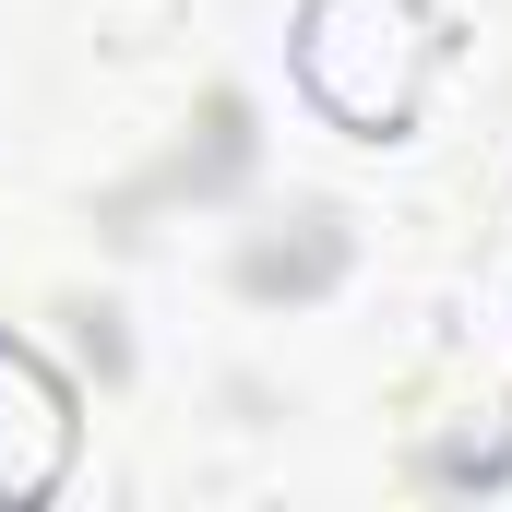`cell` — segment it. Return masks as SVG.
I'll list each match as a JSON object with an SVG mask.
<instances>
[{
  "label": "cell",
  "instance_id": "obj_1",
  "mask_svg": "<svg viewBox=\"0 0 512 512\" xmlns=\"http://www.w3.org/2000/svg\"><path fill=\"white\" fill-rule=\"evenodd\" d=\"M441 72L429 0H310L298 12V96L358 143H393Z\"/></svg>",
  "mask_w": 512,
  "mask_h": 512
},
{
  "label": "cell",
  "instance_id": "obj_2",
  "mask_svg": "<svg viewBox=\"0 0 512 512\" xmlns=\"http://www.w3.org/2000/svg\"><path fill=\"white\" fill-rule=\"evenodd\" d=\"M60 465H72V382L24 334H0V512H36Z\"/></svg>",
  "mask_w": 512,
  "mask_h": 512
}]
</instances>
